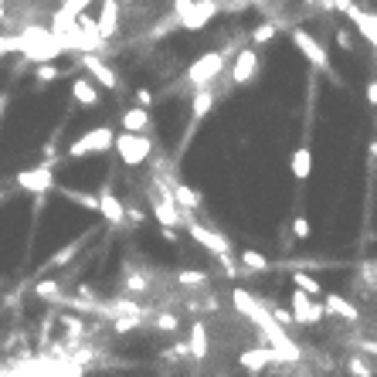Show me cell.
Listing matches in <instances>:
<instances>
[{"instance_id": "cell-35", "label": "cell", "mask_w": 377, "mask_h": 377, "mask_svg": "<svg viewBox=\"0 0 377 377\" xmlns=\"http://www.w3.org/2000/svg\"><path fill=\"white\" fill-rule=\"evenodd\" d=\"M143 218H147L143 208H126V225H143Z\"/></svg>"}, {"instance_id": "cell-2", "label": "cell", "mask_w": 377, "mask_h": 377, "mask_svg": "<svg viewBox=\"0 0 377 377\" xmlns=\"http://www.w3.org/2000/svg\"><path fill=\"white\" fill-rule=\"evenodd\" d=\"M113 150L119 153V160L126 163V167H140V163H147L153 153V140L147 132H116L113 140Z\"/></svg>"}, {"instance_id": "cell-37", "label": "cell", "mask_w": 377, "mask_h": 377, "mask_svg": "<svg viewBox=\"0 0 377 377\" xmlns=\"http://www.w3.org/2000/svg\"><path fill=\"white\" fill-rule=\"evenodd\" d=\"M136 106H143V109H150V106H153V95H150V89H136Z\"/></svg>"}, {"instance_id": "cell-40", "label": "cell", "mask_w": 377, "mask_h": 377, "mask_svg": "<svg viewBox=\"0 0 377 377\" xmlns=\"http://www.w3.org/2000/svg\"><path fill=\"white\" fill-rule=\"evenodd\" d=\"M371 156H377V143H371Z\"/></svg>"}, {"instance_id": "cell-31", "label": "cell", "mask_w": 377, "mask_h": 377, "mask_svg": "<svg viewBox=\"0 0 377 377\" xmlns=\"http://www.w3.org/2000/svg\"><path fill=\"white\" fill-rule=\"evenodd\" d=\"M61 326L68 330V337L78 340V337H85V323L75 320V316H61Z\"/></svg>"}, {"instance_id": "cell-36", "label": "cell", "mask_w": 377, "mask_h": 377, "mask_svg": "<svg viewBox=\"0 0 377 377\" xmlns=\"http://www.w3.org/2000/svg\"><path fill=\"white\" fill-rule=\"evenodd\" d=\"M72 255H75V245L61 248V252H58V255H55V259H51V262H48V265H51V268H55V265H65V262H68V259H72Z\"/></svg>"}, {"instance_id": "cell-6", "label": "cell", "mask_w": 377, "mask_h": 377, "mask_svg": "<svg viewBox=\"0 0 377 377\" xmlns=\"http://www.w3.org/2000/svg\"><path fill=\"white\" fill-rule=\"evenodd\" d=\"M289 306H292V323H306V326H313V323H320L323 316H326L323 302H316V296H309V292H302V289H292Z\"/></svg>"}, {"instance_id": "cell-19", "label": "cell", "mask_w": 377, "mask_h": 377, "mask_svg": "<svg viewBox=\"0 0 377 377\" xmlns=\"http://www.w3.org/2000/svg\"><path fill=\"white\" fill-rule=\"evenodd\" d=\"M170 194H173V201H177L184 211H197L201 204H204L201 190L190 187V184H180V180H173V184H170Z\"/></svg>"}, {"instance_id": "cell-28", "label": "cell", "mask_w": 377, "mask_h": 377, "mask_svg": "<svg viewBox=\"0 0 377 377\" xmlns=\"http://www.w3.org/2000/svg\"><path fill=\"white\" fill-rule=\"evenodd\" d=\"M347 374L350 377H374V367L367 364V357L354 354V357H347Z\"/></svg>"}, {"instance_id": "cell-12", "label": "cell", "mask_w": 377, "mask_h": 377, "mask_svg": "<svg viewBox=\"0 0 377 377\" xmlns=\"http://www.w3.org/2000/svg\"><path fill=\"white\" fill-rule=\"evenodd\" d=\"M238 364L245 367L248 374H262L265 367L279 364V357H276V350H272V347H248V350L238 354Z\"/></svg>"}, {"instance_id": "cell-41", "label": "cell", "mask_w": 377, "mask_h": 377, "mask_svg": "<svg viewBox=\"0 0 377 377\" xmlns=\"http://www.w3.org/2000/svg\"><path fill=\"white\" fill-rule=\"evenodd\" d=\"M0 20H4V11H0Z\"/></svg>"}, {"instance_id": "cell-17", "label": "cell", "mask_w": 377, "mask_h": 377, "mask_svg": "<svg viewBox=\"0 0 377 377\" xmlns=\"http://www.w3.org/2000/svg\"><path fill=\"white\" fill-rule=\"evenodd\" d=\"M187 354L194 360H208L211 354V340H208V326L197 320L194 326H190V337H187Z\"/></svg>"}, {"instance_id": "cell-42", "label": "cell", "mask_w": 377, "mask_h": 377, "mask_svg": "<svg viewBox=\"0 0 377 377\" xmlns=\"http://www.w3.org/2000/svg\"><path fill=\"white\" fill-rule=\"evenodd\" d=\"M221 377H228V374H221Z\"/></svg>"}, {"instance_id": "cell-39", "label": "cell", "mask_w": 377, "mask_h": 377, "mask_svg": "<svg viewBox=\"0 0 377 377\" xmlns=\"http://www.w3.org/2000/svg\"><path fill=\"white\" fill-rule=\"evenodd\" d=\"M364 347H367V350H371V354H377V343H364Z\"/></svg>"}, {"instance_id": "cell-13", "label": "cell", "mask_w": 377, "mask_h": 377, "mask_svg": "<svg viewBox=\"0 0 377 377\" xmlns=\"http://www.w3.org/2000/svg\"><path fill=\"white\" fill-rule=\"evenodd\" d=\"M343 14L357 24V31L364 35V41L377 48V14L364 11V7H357V4H347V7H343Z\"/></svg>"}, {"instance_id": "cell-16", "label": "cell", "mask_w": 377, "mask_h": 377, "mask_svg": "<svg viewBox=\"0 0 377 377\" xmlns=\"http://www.w3.org/2000/svg\"><path fill=\"white\" fill-rule=\"evenodd\" d=\"M119 126L126 132H150L153 116H150V109H143V106H132V109H126V113L119 116Z\"/></svg>"}, {"instance_id": "cell-4", "label": "cell", "mask_w": 377, "mask_h": 377, "mask_svg": "<svg viewBox=\"0 0 377 377\" xmlns=\"http://www.w3.org/2000/svg\"><path fill=\"white\" fill-rule=\"evenodd\" d=\"M113 140H116L113 126H95V130L82 132L75 143L68 147V156H72V160H82V156H95V153H106V150H113Z\"/></svg>"}, {"instance_id": "cell-29", "label": "cell", "mask_w": 377, "mask_h": 377, "mask_svg": "<svg viewBox=\"0 0 377 377\" xmlns=\"http://www.w3.org/2000/svg\"><path fill=\"white\" fill-rule=\"evenodd\" d=\"M292 285L302 289V292H309V296H323V285L316 283L309 272H296V276H292Z\"/></svg>"}, {"instance_id": "cell-27", "label": "cell", "mask_w": 377, "mask_h": 377, "mask_svg": "<svg viewBox=\"0 0 377 377\" xmlns=\"http://www.w3.org/2000/svg\"><path fill=\"white\" fill-rule=\"evenodd\" d=\"M147 289H150L147 272H126V279H123V292H147Z\"/></svg>"}, {"instance_id": "cell-24", "label": "cell", "mask_w": 377, "mask_h": 377, "mask_svg": "<svg viewBox=\"0 0 377 377\" xmlns=\"http://www.w3.org/2000/svg\"><path fill=\"white\" fill-rule=\"evenodd\" d=\"M177 285L201 292V289H208V272H201V268H180L177 272Z\"/></svg>"}, {"instance_id": "cell-15", "label": "cell", "mask_w": 377, "mask_h": 377, "mask_svg": "<svg viewBox=\"0 0 377 377\" xmlns=\"http://www.w3.org/2000/svg\"><path fill=\"white\" fill-rule=\"evenodd\" d=\"M323 309H326L330 316H340V320H347V323L360 320V306H354L350 299H343L337 292H326V296H323Z\"/></svg>"}, {"instance_id": "cell-21", "label": "cell", "mask_w": 377, "mask_h": 377, "mask_svg": "<svg viewBox=\"0 0 377 377\" xmlns=\"http://www.w3.org/2000/svg\"><path fill=\"white\" fill-rule=\"evenodd\" d=\"M211 106H214V92H211L208 85H197L194 102H190V116H194V123H197V119H204V116L211 113Z\"/></svg>"}, {"instance_id": "cell-9", "label": "cell", "mask_w": 377, "mask_h": 377, "mask_svg": "<svg viewBox=\"0 0 377 377\" xmlns=\"http://www.w3.org/2000/svg\"><path fill=\"white\" fill-rule=\"evenodd\" d=\"M18 187L31 190V194H48V190H55V170L48 167V163L31 167V170H20L18 173Z\"/></svg>"}, {"instance_id": "cell-25", "label": "cell", "mask_w": 377, "mask_h": 377, "mask_svg": "<svg viewBox=\"0 0 377 377\" xmlns=\"http://www.w3.org/2000/svg\"><path fill=\"white\" fill-rule=\"evenodd\" d=\"M150 323H153V330H156V333H177V330H180V320H177L173 313H167V309H160V313L153 309Z\"/></svg>"}, {"instance_id": "cell-1", "label": "cell", "mask_w": 377, "mask_h": 377, "mask_svg": "<svg viewBox=\"0 0 377 377\" xmlns=\"http://www.w3.org/2000/svg\"><path fill=\"white\" fill-rule=\"evenodd\" d=\"M187 235L190 238H194V242H197V245L204 248V252H211V255H214V259H218V262L225 265V272H228V279H235V276H238V265L231 262V255H235V248H231V242H228L225 235H221V231H214V228H208V225H201V221H194V218H190L187 214Z\"/></svg>"}, {"instance_id": "cell-34", "label": "cell", "mask_w": 377, "mask_h": 377, "mask_svg": "<svg viewBox=\"0 0 377 377\" xmlns=\"http://www.w3.org/2000/svg\"><path fill=\"white\" fill-rule=\"evenodd\" d=\"M337 44L343 48V51H354V38H350L347 27H337Z\"/></svg>"}, {"instance_id": "cell-3", "label": "cell", "mask_w": 377, "mask_h": 377, "mask_svg": "<svg viewBox=\"0 0 377 377\" xmlns=\"http://www.w3.org/2000/svg\"><path fill=\"white\" fill-rule=\"evenodd\" d=\"M214 14H218L214 0H173V20L184 31H201Z\"/></svg>"}, {"instance_id": "cell-18", "label": "cell", "mask_w": 377, "mask_h": 377, "mask_svg": "<svg viewBox=\"0 0 377 377\" xmlns=\"http://www.w3.org/2000/svg\"><path fill=\"white\" fill-rule=\"evenodd\" d=\"M72 99L85 109H95L99 106V82L95 78H75L72 82Z\"/></svg>"}, {"instance_id": "cell-23", "label": "cell", "mask_w": 377, "mask_h": 377, "mask_svg": "<svg viewBox=\"0 0 377 377\" xmlns=\"http://www.w3.org/2000/svg\"><path fill=\"white\" fill-rule=\"evenodd\" d=\"M35 296L44 302H55V306H61V299H65V289H61V279H41L38 285H35Z\"/></svg>"}, {"instance_id": "cell-26", "label": "cell", "mask_w": 377, "mask_h": 377, "mask_svg": "<svg viewBox=\"0 0 377 377\" xmlns=\"http://www.w3.org/2000/svg\"><path fill=\"white\" fill-rule=\"evenodd\" d=\"M238 262H242V268H252V272H268V268H272V262L265 259L262 252H252V248H248V252H238Z\"/></svg>"}, {"instance_id": "cell-32", "label": "cell", "mask_w": 377, "mask_h": 377, "mask_svg": "<svg viewBox=\"0 0 377 377\" xmlns=\"http://www.w3.org/2000/svg\"><path fill=\"white\" fill-rule=\"evenodd\" d=\"M292 235H296V238H309V235H313V228H309V218H306V214H296V218H292Z\"/></svg>"}, {"instance_id": "cell-20", "label": "cell", "mask_w": 377, "mask_h": 377, "mask_svg": "<svg viewBox=\"0 0 377 377\" xmlns=\"http://www.w3.org/2000/svg\"><path fill=\"white\" fill-rule=\"evenodd\" d=\"M289 170H292L296 180H309V173H313V150L299 147V150L292 153V160H289Z\"/></svg>"}, {"instance_id": "cell-22", "label": "cell", "mask_w": 377, "mask_h": 377, "mask_svg": "<svg viewBox=\"0 0 377 377\" xmlns=\"http://www.w3.org/2000/svg\"><path fill=\"white\" fill-rule=\"evenodd\" d=\"M58 187V184H55ZM58 194L61 197H68L72 204H78V208L85 211H99V194H89V190H75V187H58Z\"/></svg>"}, {"instance_id": "cell-14", "label": "cell", "mask_w": 377, "mask_h": 377, "mask_svg": "<svg viewBox=\"0 0 377 377\" xmlns=\"http://www.w3.org/2000/svg\"><path fill=\"white\" fill-rule=\"evenodd\" d=\"M95 27H99V35H102L106 44L119 35V4H116V0H102V11H99V18H95Z\"/></svg>"}, {"instance_id": "cell-30", "label": "cell", "mask_w": 377, "mask_h": 377, "mask_svg": "<svg viewBox=\"0 0 377 377\" xmlns=\"http://www.w3.org/2000/svg\"><path fill=\"white\" fill-rule=\"evenodd\" d=\"M276 38V24L272 20H265V24H259L255 31H252V44H265V41Z\"/></svg>"}, {"instance_id": "cell-7", "label": "cell", "mask_w": 377, "mask_h": 377, "mask_svg": "<svg viewBox=\"0 0 377 377\" xmlns=\"http://www.w3.org/2000/svg\"><path fill=\"white\" fill-rule=\"evenodd\" d=\"M99 214L106 218V225L126 228V204H123V197L113 190V184H102V187H99Z\"/></svg>"}, {"instance_id": "cell-8", "label": "cell", "mask_w": 377, "mask_h": 377, "mask_svg": "<svg viewBox=\"0 0 377 377\" xmlns=\"http://www.w3.org/2000/svg\"><path fill=\"white\" fill-rule=\"evenodd\" d=\"M292 44L299 48V55L306 58V61H309L313 68H323V72L330 68V58H326V48H323V44H320L316 38H313L309 31H302V27H296V31H292Z\"/></svg>"}, {"instance_id": "cell-10", "label": "cell", "mask_w": 377, "mask_h": 377, "mask_svg": "<svg viewBox=\"0 0 377 377\" xmlns=\"http://www.w3.org/2000/svg\"><path fill=\"white\" fill-rule=\"evenodd\" d=\"M259 75V51L255 48H238L231 58V82L235 85H248Z\"/></svg>"}, {"instance_id": "cell-33", "label": "cell", "mask_w": 377, "mask_h": 377, "mask_svg": "<svg viewBox=\"0 0 377 377\" xmlns=\"http://www.w3.org/2000/svg\"><path fill=\"white\" fill-rule=\"evenodd\" d=\"M61 75L55 65H38V72H35V78H38V85H48V82H55V78Z\"/></svg>"}, {"instance_id": "cell-5", "label": "cell", "mask_w": 377, "mask_h": 377, "mask_svg": "<svg viewBox=\"0 0 377 377\" xmlns=\"http://www.w3.org/2000/svg\"><path fill=\"white\" fill-rule=\"evenodd\" d=\"M225 65H228V55H225V51H208V55H201L187 68V82L194 85V89H197V85H211L214 78L225 72Z\"/></svg>"}, {"instance_id": "cell-11", "label": "cell", "mask_w": 377, "mask_h": 377, "mask_svg": "<svg viewBox=\"0 0 377 377\" xmlns=\"http://www.w3.org/2000/svg\"><path fill=\"white\" fill-rule=\"evenodd\" d=\"M78 65H82V68L89 72V78H95L99 85H106V89H119V75H116L113 68L95 55V51H82V55H78Z\"/></svg>"}, {"instance_id": "cell-38", "label": "cell", "mask_w": 377, "mask_h": 377, "mask_svg": "<svg viewBox=\"0 0 377 377\" xmlns=\"http://www.w3.org/2000/svg\"><path fill=\"white\" fill-rule=\"evenodd\" d=\"M367 102H371V106H377V78H374V82H367Z\"/></svg>"}]
</instances>
